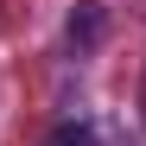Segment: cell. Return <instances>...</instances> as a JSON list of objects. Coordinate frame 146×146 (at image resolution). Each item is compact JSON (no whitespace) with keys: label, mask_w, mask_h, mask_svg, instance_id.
<instances>
[{"label":"cell","mask_w":146,"mask_h":146,"mask_svg":"<svg viewBox=\"0 0 146 146\" xmlns=\"http://www.w3.org/2000/svg\"><path fill=\"white\" fill-rule=\"evenodd\" d=\"M51 146H95V133H89V127H57Z\"/></svg>","instance_id":"obj_1"},{"label":"cell","mask_w":146,"mask_h":146,"mask_svg":"<svg viewBox=\"0 0 146 146\" xmlns=\"http://www.w3.org/2000/svg\"><path fill=\"white\" fill-rule=\"evenodd\" d=\"M95 32H102V19H95V13H83V19H70V38H95Z\"/></svg>","instance_id":"obj_2"},{"label":"cell","mask_w":146,"mask_h":146,"mask_svg":"<svg viewBox=\"0 0 146 146\" xmlns=\"http://www.w3.org/2000/svg\"><path fill=\"white\" fill-rule=\"evenodd\" d=\"M140 108H146V89H140Z\"/></svg>","instance_id":"obj_3"}]
</instances>
